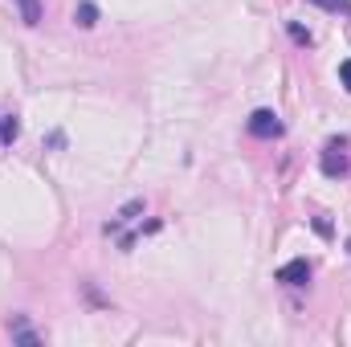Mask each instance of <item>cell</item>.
Here are the masks:
<instances>
[{
	"label": "cell",
	"instance_id": "cell-1",
	"mask_svg": "<svg viewBox=\"0 0 351 347\" xmlns=\"http://www.w3.org/2000/svg\"><path fill=\"white\" fill-rule=\"evenodd\" d=\"M351 160H348V135H339V139H331L327 147H323V176H331V180H339V176H348Z\"/></svg>",
	"mask_w": 351,
	"mask_h": 347
},
{
	"label": "cell",
	"instance_id": "cell-2",
	"mask_svg": "<svg viewBox=\"0 0 351 347\" xmlns=\"http://www.w3.org/2000/svg\"><path fill=\"white\" fill-rule=\"evenodd\" d=\"M250 135H258V139H278L282 135V119L274 115V110H254L250 115Z\"/></svg>",
	"mask_w": 351,
	"mask_h": 347
},
{
	"label": "cell",
	"instance_id": "cell-3",
	"mask_svg": "<svg viewBox=\"0 0 351 347\" xmlns=\"http://www.w3.org/2000/svg\"><path fill=\"white\" fill-rule=\"evenodd\" d=\"M278 282H286V286H306V282H311V261L306 258L286 261V265L278 270Z\"/></svg>",
	"mask_w": 351,
	"mask_h": 347
},
{
	"label": "cell",
	"instance_id": "cell-4",
	"mask_svg": "<svg viewBox=\"0 0 351 347\" xmlns=\"http://www.w3.org/2000/svg\"><path fill=\"white\" fill-rule=\"evenodd\" d=\"M21 4V21L25 25H41V0H16Z\"/></svg>",
	"mask_w": 351,
	"mask_h": 347
},
{
	"label": "cell",
	"instance_id": "cell-5",
	"mask_svg": "<svg viewBox=\"0 0 351 347\" xmlns=\"http://www.w3.org/2000/svg\"><path fill=\"white\" fill-rule=\"evenodd\" d=\"M74 21H78L82 29H94V25H98V8H94L90 0H82V4H78V12H74Z\"/></svg>",
	"mask_w": 351,
	"mask_h": 347
},
{
	"label": "cell",
	"instance_id": "cell-6",
	"mask_svg": "<svg viewBox=\"0 0 351 347\" xmlns=\"http://www.w3.org/2000/svg\"><path fill=\"white\" fill-rule=\"evenodd\" d=\"M311 4H319V8H327V12H343V16H351V0H311Z\"/></svg>",
	"mask_w": 351,
	"mask_h": 347
},
{
	"label": "cell",
	"instance_id": "cell-7",
	"mask_svg": "<svg viewBox=\"0 0 351 347\" xmlns=\"http://www.w3.org/2000/svg\"><path fill=\"white\" fill-rule=\"evenodd\" d=\"M290 37H294V41H298V45H311V33H306V29H302V25H290Z\"/></svg>",
	"mask_w": 351,
	"mask_h": 347
},
{
	"label": "cell",
	"instance_id": "cell-8",
	"mask_svg": "<svg viewBox=\"0 0 351 347\" xmlns=\"http://www.w3.org/2000/svg\"><path fill=\"white\" fill-rule=\"evenodd\" d=\"M12 339H21V344H37V335H33L29 327H21V323H16V331H12Z\"/></svg>",
	"mask_w": 351,
	"mask_h": 347
},
{
	"label": "cell",
	"instance_id": "cell-9",
	"mask_svg": "<svg viewBox=\"0 0 351 347\" xmlns=\"http://www.w3.org/2000/svg\"><path fill=\"white\" fill-rule=\"evenodd\" d=\"M339 82L351 90V58H348V62H339Z\"/></svg>",
	"mask_w": 351,
	"mask_h": 347
},
{
	"label": "cell",
	"instance_id": "cell-10",
	"mask_svg": "<svg viewBox=\"0 0 351 347\" xmlns=\"http://www.w3.org/2000/svg\"><path fill=\"white\" fill-rule=\"evenodd\" d=\"M348 254H351V237H348Z\"/></svg>",
	"mask_w": 351,
	"mask_h": 347
}]
</instances>
